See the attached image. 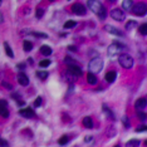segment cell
Returning <instances> with one entry per match:
<instances>
[{
    "label": "cell",
    "instance_id": "cell-38",
    "mask_svg": "<svg viewBox=\"0 0 147 147\" xmlns=\"http://www.w3.org/2000/svg\"><path fill=\"white\" fill-rule=\"evenodd\" d=\"M68 49L71 52H77L78 51V48H77V47H74V45H71V47H68Z\"/></svg>",
    "mask_w": 147,
    "mask_h": 147
},
{
    "label": "cell",
    "instance_id": "cell-13",
    "mask_svg": "<svg viewBox=\"0 0 147 147\" xmlns=\"http://www.w3.org/2000/svg\"><path fill=\"white\" fill-rule=\"evenodd\" d=\"M18 82H19V84H22V86H28V84H29V78H28V76H25L24 73H19V76H18Z\"/></svg>",
    "mask_w": 147,
    "mask_h": 147
},
{
    "label": "cell",
    "instance_id": "cell-20",
    "mask_svg": "<svg viewBox=\"0 0 147 147\" xmlns=\"http://www.w3.org/2000/svg\"><path fill=\"white\" fill-rule=\"evenodd\" d=\"M23 48H24L25 52H30L33 49V43L29 42V40H24V43H23Z\"/></svg>",
    "mask_w": 147,
    "mask_h": 147
},
{
    "label": "cell",
    "instance_id": "cell-40",
    "mask_svg": "<svg viewBox=\"0 0 147 147\" xmlns=\"http://www.w3.org/2000/svg\"><path fill=\"white\" fill-rule=\"evenodd\" d=\"M18 68L24 69V68H25V64H24V63H20V64H18Z\"/></svg>",
    "mask_w": 147,
    "mask_h": 147
},
{
    "label": "cell",
    "instance_id": "cell-3",
    "mask_svg": "<svg viewBox=\"0 0 147 147\" xmlns=\"http://www.w3.org/2000/svg\"><path fill=\"white\" fill-rule=\"evenodd\" d=\"M125 51V45L121 44V43H118V42H113L111 45L108 47V55H118V54H121V53Z\"/></svg>",
    "mask_w": 147,
    "mask_h": 147
},
{
    "label": "cell",
    "instance_id": "cell-24",
    "mask_svg": "<svg viewBox=\"0 0 147 147\" xmlns=\"http://www.w3.org/2000/svg\"><path fill=\"white\" fill-rule=\"evenodd\" d=\"M51 65V61L49 59H44V61H40L39 62V67H42V68H47V67Z\"/></svg>",
    "mask_w": 147,
    "mask_h": 147
},
{
    "label": "cell",
    "instance_id": "cell-37",
    "mask_svg": "<svg viewBox=\"0 0 147 147\" xmlns=\"http://www.w3.org/2000/svg\"><path fill=\"white\" fill-rule=\"evenodd\" d=\"M137 132H145L146 131V126H142V127H138V128L136 129Z\"/></svg>",
    "mask_w": 147,
    "mask_h": 147
},
{
    "label": "cell",
    "instance_id": "cell-42",
    "mask_svg": "<svg viewBox=\"0 0 147 147\" xmlns=\"http://www.w3.org/2000/svg\"><path fill=\"white\" fill-rule=\"evenodd\" d=\"M108 1H109V3H115L116 0H108Z\"/></svg>",
    "mask_w": 147,
    "mask_h": 147
},
{
    "label": "cell",
    "instance_id": "cell-39",
    "mask_svg": "<svg viewBox=\"0 0 147 147\" xmlns=\"http://www.w3.org/2000/svg\"><path fill=\"white\" fill-rule=\"evenodd\" d=\"M89 141H92V136H87L84 138V142H89Z\"/></svg>",
    "mask_w": 147,
    "mask_h": 147
},
{
    "label": "cell",
    "instance_id": "cell-19",
    "mask_svg": "<svg viewBox=\"0 0 147 147\" xmlns=\"http://www.w3.org/2000/svg\"><path fill=\"white\" fill-rule=\"evenodd\" d=\"M87 81H88L89 84H96L97 77L94 76V73H88V74H87Z\"/></svg>",
    "mask_w": 147,
    "mask_h": 147
},
{
    "label": "cell",
    "instance_id": "cell-43",
    "mask_svg": "<svg viewBox=\"0 0 147 147\" xmlns=\"http://www.w3.org/2000/svg\"><path fill=\"white\" fill-rule=\"evenodd\" d=\"M49 1H51V3H53V1H55V0H49Z\"/></svg>",
    "mask_w": 147,
    "mask_h": 147
},
{
    "label": "cell",
    "instance_id": "cell-30",
    "mask_svg": "<svg viewBox=\"0 0 147 147\" xmlns=\"http://www.w3.org/2000/svg\"><path fill=\"white\" fill-rule=\"evenodd\" d=\"M136 24H137V23H136V22H133V20L128 22V23L126 24V29H133V28H135V25H136Z\"/></svg>",
    "mask_w": 147,
    "mask_h": 147
},
{
    "label": "cell",
    "instance_id": "cell-34",
    "mask_svg": "<svg viewBox=\"0 0 147 147\" xmlns=\"http://www.w3.org/2000/svg\"><path fill=\"white\" fill-rule=\"evenodd\" d=\"M0 146H1V147H6V146H8V141L0 137Z\"/></svg>",
    "mask_w": 147,
    "mask_h": 147
},
{
    "label": "cell",
    "instance_id": "cell-32",
    "mask_svg": "<svg viewBox=\"0 0 147 147\" xmlns=\"http://www.w3.org/2000/svg\"><path fill=\"white\" fill-rule=\"evenodd\" d=\"M40 105H42V98L38 97V98L34 101V107H40Z\"/></svg>",
    "mask_w": 147,
    "mask_h": 147
},
{
    "label": "cell",
    "instance_id": "cell-12",
    "mask_svg": "<svg viewBox=\"0 0 147 147\" xmlns=\"http://www.w3.org/2000/svg\"><path fill=\"white\" fill-rule=\"evenodd\" d=\"M135 106H136V108H137V109H145V108H146V106H147L146 98H145V97H141L140 99H137L136 103H135Z\"/></svg>",
    "mask_w": 147,
    "mask_h": 147
},
{
    "label": "cell",
    "instance_id": "cell-7",
    "mask_svg": "<svg viewBox=\"0 0 147 147\" xmlns=\"http://www.w3.org/2000/svg\"><path fill=\"white\" fill-rule=\"evenodd\" d=\"M109 15L112 16V19H115L117 22H122L125 19V13H123L121 9H112Z\"/></svg>",
    "mask_w": 147,
    "mask_h": 147
},
{
    "label": "cell",
    "instance_id": "cell-6",
    "mask_svg": "<svg viewBox=\"0 0 147 147\" xmlns=\"http://www.w3.org/2000/svg\"><path fill=\"white\" fill-rule=\"evenodd\" d=\"M72 11L76 15H84L86 14V6L81 4V3H76V4L72 5Z\"/></svg>",
    "mask_w": 147,
    "mask_h": 147
},
{
    "label": "cell",
    "instance_id": "cell-21",
    "mask_svg": "<svg viewBox=\"0 0 147 147\" xmlns=\"http://www.w3.org/2000/svg\"><path fill=\"white\" fill-rule=\"evenodd\" d=\"M76 25H77V23L74 20H68V22L64 23V28L65 29H72V28H74Z\"/></svg>",
    "mask_w": 147,
    "mask_h": 147
},
{
    "label": "cell",
    "instance_id": "cell-10",
    "mask_svg": "<svg viewBox=\"0 0 147 147\" xmlns=\"http://www.w3.org/2000/svg\"><path fill=\"white\" fill-rule=\"evenodd\" d=\"M19 113H20V116L25 117V118H33V117L35 116V113L32 108H23L19 111Z\"/></svg>",
    "mask_w": 147,
    "mask_h": 147
},
{
    "label": "cell",
    "instance_id": "cell-8",
    "mask_svg": "<svg viewBox=\"0 0 147 147\" xmlns=\"http://www.w3.org/2000/svg\"><path fill=\"white\" fill-rule=\"evenodd\" d=\"M8 103L4 99H0V115H1L4 118L9 117V111H8Z\"/></svg>",
    "mask_w": 147,
    "mask_h": 147
},
{
    "label": "cell",
    "instance_id": "cell-17",
    "mask_svg": "<svg viewBox=\"0 0 147 147\" xmlns=\"http://www.w3.org/2000/svg\"><path fill=\"white\" fill-rule=\"evenodd\" d=\"M83 126H84L86 128H92L93 121H92L91 117H84V118H83Z\"/></svg>",
    "mask_w": 147,
    "mask_h": 147
},
{
    "label": "cell",
    "instance_id": "cell-33",
    "mask_svg": "<svg viewBox=\"0 0 147 147\" xmlns=\"http://www.w3.org/2000/svg\"><path fill=\"white\" fill-rule=\"evenodd\" d=\"M64 62L67 63V64H74V63H76V62H74V61H73V59L71 58V57H67V58L64 59Z\"/></svg>",
    "mask_w": 147,
    "mask_h": 147
},
{
    "label": "cell",
    "instance_id": "cell-36",
    "mask_svg": "<svg viewBox=\"0 0 147 147\" xmlns=\"http://www.w3.org/2000/svg\"><path fill=\"white\" fill-rule=\"evenodd\" d=\"M138 117L142 119V121H146V115H145L143 112H140V113H138Z\"/></svg>",
    "mask_w": 147,
    "mask_h": 147
},
{
    "label": "cell",
    "instance_id": "cell-22",
    "mask_svg": "<svg viewBox=\"0 0 147 147\" xmlns=\"http://www.w3.org/2000/svg\"><path fill=\"white\" fill-rule=\"evenodd\" d=\"M36 76H38V78L40 79H47V77H48V72H44V71H38L36 72Z\"/></svg>",
    "mask_w": 147,
    "mask_h": 147
},
{
    "label": "cell",
    "instance_id": "cell-2",
    "mask_svg": "<svg viewBox=\"0 0 147 147\" xmlns=\"http://www.w3.org/2000/svg\"><path fill=\"white\" fill-rule=\"evenodd\" d=\"M88 68H89V72L91 73H99L102 71V68H103V61H102V58H99V57H96V58H93L91 62H89V65H88Z\"/></svg>",
    "mask_w": 147,
    "mask_h": 147
},
{
    "label": "cell",
    "instance_id": "cell-44",
    "mask_svg": "<svg viewBox=\"0 0 147 147\" xmlns=\"http://www.w3.org/2000/svg\"><path fill=\"white\" fill-rule=\"evenodd\" d=\"M1 3H3V0H0V4H1Z\"/></svg>",
    "mask_w": 147,
    "mask_h": 147
},
{
    "label": "cell",
    "instance_id": "cell-23",
    "mask_svg": "<svg viewBox=\"0 0 147 147\" xmlns=\"http://www.w3.org/2000/svg\"><path fill=\"white\" fill-rule=\"evenodd\" d=\"M140 142L138 140H131V141H128L126 143V146H131V147H136V146H140Z\"/></svg>",
    "mask_w": 147,
    "mask_h": 147
},
{
    "label": "cell",
    "instance_id": "cell-35",
    "mask_svg": "<svg viewBox=\"0 0 147 147\" xmlns=\"http://www.w3.org/2000/svg\"><path fill=\"white\" fill-rule=\"evenodd\" d=\"M3 86H4V88H6V89H11V84H10V83L3 82Z\"/></svg>",
    "mask_w": 147,
    "mask_h": 147
},
{
    "label": "cell",
    "instance_id": "cell-4",
    "mask_svg": "<svg viewBox=\"0 0 147 147\" xmlns=\"http://www.w3.org/2000/svg\"><path fill=\"white\" fill-rule=\"evenodd\" d=\"M118 62H119V64L126 69H129L133 67V59H132V57L128 54H119Z\"/></svg>",
    "mask_w": 147,
    "mask_h": 147
},
{
    "label": "cell",
    "instance_id": "cell-5",
    "mask_svg": "<svg viewBox=\"0 0 147 147\" xmlns=\"http://www.w3.org/2000/svg\"><path fill=\"white\" fill-rule=\"evenodd\" d=\"M146 4L145 3H138V4H133L132 6V11L133 14L137 16H145L146 15Z\"/></svg>",
    "mask_w": 147,
    "mask_h": 147
},
{
    "label": "cell",
    "instance_id": "cell-31",
    "mask_svg": "<svg viewBox=\"0 0 147 147\" xmlns=\"http://www.w3.org/2000/svg\"><path fill=\"white\" fill-rule=\"evenodd\" d=\"M103 111H106L107 113H108V115L111 116V118H115V116H113L112 111H111V109H108V108H107V106H106V105H103Z\"/></svg>",
    "mask_w": 147,
    "mask_h": 147
},
{
    "label": "cell",
    "instance_id": "cell-15",
    "mask_svg": "<svg viewBox=\"0 0 147 147\" xmlns=\"http://www.w3.org/2000/svg\"><path fill=\"white\" fill-rule=\"evenodd\" d=\"M132 6H133V0H123L122 1V8L127 11L132 10Z\"/></svg>",
    "mask_w": 147,
    "mask_h": 147
},
{
    "label": "cell",
    "instance_id": "cell-16",
    "mask_svg": "<svg viewBox=\"0 0 147 147\" xmlns=\"http://www.w3.org/2000/svg\"><path fill=\"white\" fill-rule=\"evenodd\" d=\"M40 53L43 55H51L52 54V48L49 45H42L40 47Z\"/></svg>",
    "mask_w": 147,
    "mask_h": 147
},
{
    "label": "cell",
    "instance_id": "cell-9",
    "mask_svg": "<svg viewBox=\"0 0 147 147\" xmlns=\"http://www.w3.org/2000/svg\"><path fill=\"white\" fill-rule=\"evenodd\" d=\"M69 72H71L74 77H81V76H82V69H81V67L77 65L76 63H74V64H69Z\"/></svg>",
    "mask_w": 147,
    "mask_h": 147
},
{
    "label": "cell",
    "instance_id": "cell-18",
    "mask_svg": "<svg viewBox=\"0 0 147 147\" xmlns=\"http://www.w3.org/2000/svg\"><path fill=\"white\" fill-rule=\"evenodd\" d=\"M4 48H5V52L6 54H8L9 58H14V52H13V49L10 48V45H9V43H4Z\"/></svg>",
    "mask_w": 147,
    "mask_h": 147
},
{
    "label": "cell",
    "instance_id": "cell-25",
    "mask_svg": "<svg viewBox=\"0 0 147 147\" xmlns=\"http://www.w3.org/2000/svg\"><path fill=\"white\" fill-rule=\"evenodd\" d=\"M68 141H69V137H68V136H62L61 138H59V145L64 146V145H67V143H68Z\"/></svg>",
    "mask_w": 147,
    "mask_h": 147
},
{
    "label": "cell",
    "instance_id": "cell-11",
    "mask_svg": "<svg viewBox=\"0 0 147 147\" xmlns=\"http://www.w3.org/2000/svg\"><path fill=\"white\" fill-rule=\"evenodd\" d=\"M105 30L108 32V33H111V34H113V35L123 36V33H122L121 30H118V29H116L115 26H112V25H106V26H105Z\"/></svg>",
    "mask_w": 147,
    "mask_h": 147
},
{
    "label": "cell",
    "instance_id": "cell-14",
    "mask_svg": "<svg viewBox=\"0 0 147 147\" xmlns=\"http://www.w3.org/2000/svg\"><path fill=\"white\" fill-rule=\"evenodd\" d=\"M116 77H117V73H116L115 71L107 72V73H106V81L108 82V83H112V82H115Z\"/></svg>",
    "mask_w": 147,
    "mask_h": 147
},
{
    "label": "cell",
    "instance_id": "cell-1",
    "mask_svg": "<svg viewBox=\"0 0 147 147\" xmlns=\"http://www.w3.org/2000/svg\"><path fill=\"white\" fill-rule=\"evenodd\" d=\"M87 5H88V8L91 9L94 14L98 15V18L101 19V20H105V19H106L107 10H106L105 6L102 5V3L99 1V0H88Z\"/></svg>",
    "mask_w": 147,
    "mask_h": 147
},
{
    "label": "cell",
    "instance_id": "cell-26",
    "mask_svg": "<svg viewBox=\"0 0 147 147\" xmlns=\"http://www.w3.org/2000/svg\"><path fill=\"white\" fill-rule=\"evenodd\" d=\"M43 15H44V10H43L42 8L36 9V11H35V16H36V18L40 19V18H43Z\"/></svg>",
    "mask_w": 147,
    "mask_h": 147
},
{
    "label": "cell",
    "instance_id": "cell-29",
    "mask_svg": "<svg viewBox=\"0 0 147 147\" xmlns=\"http://www.w3.org/2000/svg\"><path fill=\"white\" fill-rule=\"evenodd\" d=\"M122 122H123V125H125L126 128H128V127H129V119H128V117H127V116H123V117H122Z\"/></svg>",
    "mask_w": 147,
    "mask_h": 147
},
{
    "label": "cell",
    "instance_id": "cell-27",
    "mask_svg": "<svg viewBox=\"0 0 147 147\" xmlns=\"http://www.w3.org/2000/svg\"><path fill=\"white\" fill-rule=\"evenodd\" d=\"M140 33H141L142 35H147V25L146 24L140 25Z\"/></svg>",
    "mask_w": 147,
    "mask_h": 147
},
{
    "label": "cell",
    "instance_id": "cell-28",
    "mask_svg": "<svg viewBox=\"0 0 147 147\" xmlns=\"http://www.w3.org/2000/svg\"><path fill=\"white\" fill-rule=\"evenodd\" d=\"M34 34V36H36V38H42V39H47L48 38V35L45 34V33H38V32H35V33H33Z\"/></svg>",
    "mask_w": 147,
    "mask_h": 147
},
{
    "label": "cell",
    "instance_id": "cell-41",
    "mask_svg": "<svg viewBox=\"0 0 147 147\" xmlns=\"http://www.w3.org/2000/svg\"><path fill=\"white\" fill-rule=\"evenodd\" d=\"M3 22H4V18H3V14H1V13H0V24H1Z\"/></svg>",
    "mask_w": 147,
    "mask_h": 147
}]
</instances>
